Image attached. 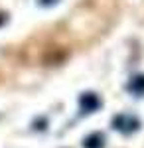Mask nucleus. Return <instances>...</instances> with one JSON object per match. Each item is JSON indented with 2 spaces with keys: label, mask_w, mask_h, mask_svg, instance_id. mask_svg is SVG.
Masks as SVG:
<instances>
[{
  "label": "nucleus",
  "mask_w": 144,
  "mask_h": 148,
  "mask_svg": "<svg viewBox=\"0 0 144 148\" xmlns=\"http://www.w3.org/2000/svg\"><path fill=\"white\" fill-rule=\"evenodd\" d=\"M112 126L119 130V132H124V134H130L134 130H138V126H140V121L132 116V114H119V116H115V121H112Z\"/></svg>",
  "instance_id": "f257e3e1"
},
{
  "label": "nucleus",
  "mask_w": 144,
  "mask_h": 148,
  "mask_svg": "<svg viewBox=\"0 0 144 148\" xmlns=\"http://www.w3.org/2000/svg\"><path fill=\"white\" fill-rule=\"evenodd\" d=\"M79 105H81V111L83 113H93V111H97L101 107V101L95 93H87V95H83L79 99Z\"/></svg>",
  "instance_id": "f03ea898"
},
{
  "label": "nucleus",
  "mask_w": 144,
  "mask_h": 148,
  "mask_svg": "<svg viewBox=\"0 0 144 148\" xmlns=\"http://www.w3.org/2000/svg\"><path fill=\"white\" fill-rule=\"evenodd\" d=\"M126 89L132 93L134 97H144V75H136V77H132Z\"/></svg>",
  "instance_id": "7ed1b4c3"
},
{
  "label": "nucleus",
  "mask_w": 144,
  "mask_h": 148,
  "mask_svg": "<svg viewBox=\"0 0 144 148\" xmlns=\"http://www.w3.org/2000/svg\"><path fill=\"white\" fill-rule=\"evenodd\" d=\"M83 148H105V136L103 134H91V136L85 138L83 142Z\"/></svg>",
  "instance_id": "20e7f679"
},
{
  "label": "nucleus",
  "mask_w": 144,
  "mask_h": 148,
  "mask_svg": "<svg viewBox=\"0 0 144 148\" xmlns=\"http://www.w3.org/2000/svg\"><path fill=\"white\" fill-rule=\"evenodd\" d=\"M57 0H40V4L42 6H51V4H56Z\"/></svg>",
  "instance_id": "39448f33"
}]
</instances>
